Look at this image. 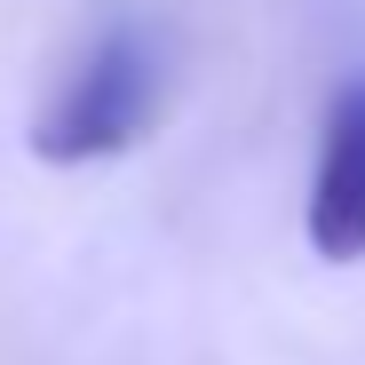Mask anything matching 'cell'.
<instances>
[{
  "instance_id": "1",
  "label": "cell",
  "mask_w": 365,
  "mask_h": 365,
  "mask_svg": "<svg viewBox=\"0 0 365 365\" xmlns=\"http://www.w3.org/2000/svg\"><path fill=\"white\" fill-rule=\"evenodd\" d=\"M151 119H159V48H151L143 24H111L64 72V88L48 96L40 128H32V151L56 159V167H88V159H111V151L143 143Z\"/></svg>"
},
{
  "instance_id": "2",
  "label": "cell",
  "mask_w": 365,
  "mask_h": 365,
  "mask_svg": "<svg viewBox=\"0 0 365 365\" xmlns=\"http://www.w3.org/2000/svg\"><path fill=\"white\" fill-rule=\"evenodd\" d=\"M310 247L326 262H357L365 255V80H349L326 103L318 175H310Z\"/></svg>"
}]
</instances>
